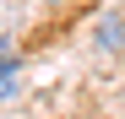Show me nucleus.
Here are the masks:
<instances>
[{
  "instance_id": "7ed1b4c3",
  "label": "nucleus",
  "mask_w": 125,
  "mask_h": 119,
  "mask_svg": "<svg viewBox=\"0 0 125 119\" xmlns=\"http://www.w3.org/2000/svg\"><path fill=\"white\" fill-rule=\"evenodd\" d=\"M0 54H16V49H11V38H6V33H0Z\"/></svg>"
},
{
  "instance_id": "f03ea898",
  "label": "nucleus",
  "mask_w": 125,
  "mask_h": 119,
  "mask_svg": "<svg viewBox=\"0 0 125 119\" xmlns=\"http://www.w3.org/2000/svg\"><path fill=\"white\" fill-rule=\"evenodd\" d=\"M16 76H22V60H16V54H0V103L16 97Z\"/></svg>"
},
{
  "instance_id": "f257e3e1",
  "label": "nucleus",
  "mask_w": 125,
  "mask_h": 119,
  "mask_svg": "<svg viewBox=\"0 0 125 119\" xmlns=\"http://www.w3.org/2000/svg\"><path fill=\"white\" fill-rule=\"evenodd\" d=\"M93 43H98V54H120L125 49V16H98Z\"/></svg>"
},
{
  "instance_id": "20e7f679",
  "label": "nucleus",
  "mask_w": 125,
  "mask_h": 119,
  "mask_svg": "<svg viewBox=\"0 0 125 119\" xmlns=\"http://www.w3.org/2000/svg\"><path fill=\"white\" fill-rule=\"evenodd\" d=\"M44 6H65V0H44Z\"/></svg>"
}]
</instances>
